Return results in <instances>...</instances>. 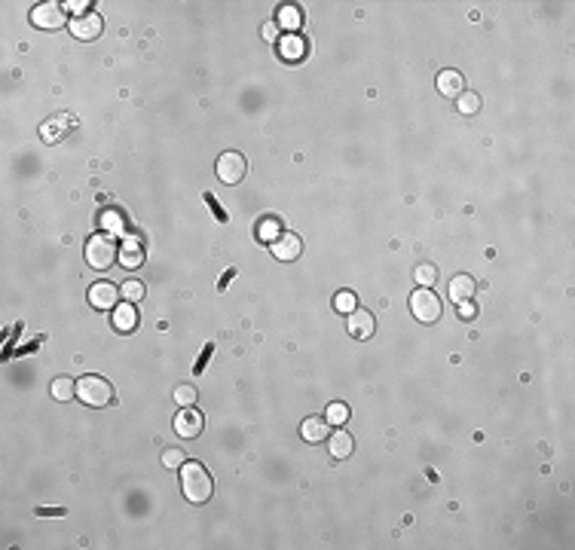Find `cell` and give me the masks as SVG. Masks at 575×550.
Masks as SVG:
<instances>
[{
  "mask_svg": "<svg viewBox=\"0 0 575 550\" xmlns=\"http://www.w3.org/2000/svg\"><path fill=\"white\" fill-rule=\"evenodd\" d=\"M346 327H349V337H355V339H371V337H373V330H377V321H373V315L367 312V309L358 306L355 312H349Z\"/></svg>",
  "mask_w": 575,
  "mask_h": 550,
  "instance_id": "obj_11",
  "label": "cell"
},
{
  "mask_svg": "<svg viewBox=\"0 0 575 550\" xmlns=\"http://www.w3.org/2000/svg\"><path fill=\"white\" fill-rule=\"evenodd\" d=\"M438 92L444 98H459L465 92V76L459 71H441L438 74Z\"/></svg>",
  "mask_w": 575,
  "mask_h": 550,
  "instance_id": "obj_14",
  "label": "cell"
},
{
  "mask_svg": "<svg viewBox=\"0 0 575 550\" xmlns=\"http://www.w3.org/2000/svg\"><path fill=\"white\" fill-rule=\"evenodd\" d=\"M65 6H67V10H71V13H80V15H86V13H89L86 6H92V3H89V0H71V3H65Z\"/></svg>",
  "mask_w": 575,
  "mask_h": 550,
  "instance_id": "obj_34",
  "label": "cell"
},
{
  "mask_svg": "<svg viewBox=\"0 0 575 550\" xmlns=\"http://www.w3.org/2000/svg\"><path fill=\"white\" fill-rule=\"evenodd\" d=\"M413 278H416V282L423 284V288H432V284L438 282V269H435L432 263H419V266H416V275H413Z\"/></svg>",
  "mask_w": 575,
  "mask_h": 550,
  "instance_id": "obj_27",
  "label": "cell"
},
{
  "mask_svg": "<svg viewBox=\"0 0 575 550\" xmlns=\"http://www.w3.org/2000/svg\"><path fill=\"white\" fill-rule=\"evenodd\" d=\"M245 156L242 153H236V150H224L218 156V165H214V172H218V177L224 184H229V187H233V184H239L242 177H245Z\"/></svg>",
  "mask_w": 575,
  "mask_h": 550,
  "instance_id": "obj_6",
  "label": "cell"
},
{
  "mask_svg": "<svg viewBox=\"0 0 575 550\" xmlns=\"http://www.w3.org/2000/svg\"><path fill=\"white\" fill-rule=\"evenodd\" d=\"M275 25L285 28L288 34H297L303 25V13L300 6H279V13H275Z\"/></svg>",
  "mask_w": 575,
  "mask_h": 550,
  "instance_id": "obj_19",
  "label": "cell"
},
{
  "mask_svg": "<svg viewBox=\"0 0 575 550\" xmlns=\"http://www.w3.org/2000/svg\"><path fill=\"white\" fill-rule=\"evenodd\" d=\"M98 223L104 227L107 236H122V232H126V220H122V214L117 211V208H104Z\"/></svg>",
  "mask_w": 575,
  "mask_h": 550,
  "instance_id": "obj_22",
  "label": "cell"
},
{
  "mask_svg": "<svg viewBox=\"0 0 575 550\" xmlns=\"http://www.w3.org/2000/svg\"><path fill=\"white\" fill-rule=\"evenodd\" d=\"M181 486H184V499L190 505H205L214 492V480L205 471V464L199 462H184L181 464Z\"/></svg>",
  "mask_w": 575,
  "mask_h": 550,
  "instance_id": "obj_1",
  "label": "cell"
},
{
  "mask_svg": "<svg viewBox=\"0 0 575 550\" xmlns=\"http://www.w3.org/2000/svg\"><path fill=\"white\" fill-rule=\"evenodd\" d=\"M300 437L309 440V444H318V440L327 437V419H318V416H309L300 425Z\"/></svg>",
  "mask_w": 575,
  "mask_h": 550,
  "instance_id": "obj_20",
  "label": "cell"
},
{
  "mask_svg": "<svg viewBox=\"0 0 575 550\" xmlns=\"http://www.w3.org/2000/svg\"><path fill=\"white\" fill-rule=\"evenodd\" d=\"M233 275H236V269H227V273H224V275H220V282H218V291H224V288H227V284H229V282H233Z\"/></svg>",
  "mask_w": 575,
  "mask_h": 550,
  "instance_id": "obj_37",
  "label": "cell"
},
{
  "mask_svg": "<svg viewBox=\"0 0 575 550\" xmlns=\"http://www.w3.org/2000/svg\"><path fill=\"white\" fill-rule=\"evenodd\" d=\"M144 263V248L138 238H126V242L120 245V266L122 269H138Z\"/></svg>",
  "mask_w": 575,
  "mask_h": 550,
  "instance_id": "obj_16",
  "label": "cell"
},
{
  "mask_svg": "<svg viewBox=\"0 0 575 550\" xmlns=\"http://www.w3.org/2000/svg\"><path fill=\"white\" fill-rule=\"evenodd\" d=\"M325 419H327V425H337V428H340L343 422H349V407L346 404H331L327 407V413H325Z\"/></svg>",
  "mask_w": 575,
  "mask_h": 550,
  "instance_id": "obj_29",
  "label": "cell"
},
{
  "mask_svg": "<svg viewBox=\"0 0 575 550\" xmlns=\"http://www.w3.org/2000/svg\"><path fill=\"white\" fill-rule=\"evenodd\" d=\"M270 248H273V257H275V260L291 263V260H297V257H300L303 242H300V236H297V232H282V236L275 238V242H273Z\"/></svg>",
  "mask_w": 575,
  "mask_h": 550,
  "instance_id": "obj_9",
  "label": "cell"
},
{
  "mask_svg": "<svg viewBox=\"0 0 575 550\" xmlns=\"http://www.w3.org/2000/svg\"><path fill=\"white\" fill-rule=\"evenodd\" d=\"M120 297L126 300V303H138V300H144V284L138 282V278H129V282H122Z\"/></svg>",
  "mask_w": 575,
  "mask_h": 550,
  "instance_id": "obj_25",
  "label": "cell"
},
{
  "mask_svg": "<svg viewBox=\"0 0 575 550\" xmlns=\"http://www.w3.org/2000/svg\"><path fill=\"white\" fill-rule=\"evenodd\" d=\"M352 449H355V440H352L349 431L337 428L334 435L327 437V453H331L337 462H340V459H349V455H352Z\"/></svg>",
  "mask_w": 575,
  "mask_h": 550,
  "instance_id": "obj_13",
  "label": "cell"
},
{
  "mask_svg": "<svg viewBox=\"0 0 575 550\" xmlns=\"http://www.w3.org/2000/svg\"><path fill=\"white\" fill-rule=\"evenodd\" d=\"M264 37H266V40H275V37H279V25H275V22H266V25H264Z\"/></svg>",
  "mask_w": 575,
  "mask_h": 550,
  "instance_id": "obj_35",
  "label": "cell"
},
{
  "mask_svg": "<svg viewBox=\"0 0 575 550\" xmlns=\"http://www.w3.org/2000/svg\"><path fill=\"white\" fill-rule=\"evenodd\" d=\"M474 293H478V282H474L471 275L459 273L453 282H450V300H453V303H465V300H471Z\"/></svg>",
  "mask_w": 575,
  "mask_h": 550,
  "instance_id": "obj_15",
  "label": "cell"
},
{
  "mask_svg": "<svg viewBox=\"0 0 575 550\" xmlns=\"http://www.w3.org/2000/svg\"><path fill=\"white\" fill-rule=\"evenodd\" d=\"M113 327L120 333H132L138 327V309L135 303H120L113 309Z\"/></svg>",
  "mask_w": 575,
  "mask_h": 550,
  "instance_id": "obj_17",
  "label": "cell"
},
{
  "mask_svg": "<svg viewBox=\"0 0 575 550\" xmlns=\"http://www.w3.org/2000/svg\"><path fill=\"white\" fill-rule=\"evenodd\" d=\"M71 34L76 40H98L102 37V15L98 13H86V15H76L71 22Z\"/></svg>",
  "mask_w": 575,
  "mask_h": 550,
  "instance_id": "obj_10",
  "label": "cell"
},
{
  "mask_svg": "<svg viewBox=\"0 0 575 550\" xmlns=\"http://www.w3.org/2000/svg\"><path fill=\"white\" fill-rule=\"evenodd\" d=\"M456 309H459V315H462V318H474V315H478V309H474L471 300H465V303H456Z\"/></svg>",
  "mask_w": 575,
  "mask_h": 550,
  "instance_id": "obj_33",
  "label": "cell"
},
{
  "mask_svg": "<svg viewBox=\"0 0 575 550\" xmlns=\"http://www.w3.org/2000/svg\"><path fill=\"white\" fill-rule=\"evenodd\" d=\"M76 394V382L71 376H58V379H52V398L56 401H71Z\"/></svg>",
  "mask_w": 575,
  "mask_h": 550,
  "instance_id": "obj_23",
  "label": "cell"
},
{
  "mask_svg": "<svg viewBox=\"0 0 575 550\" xmlns=\"http://www.w3.org/2000/svg\"><path fill=\"white\" fill-rule=\"evenodd\" d=\"M254 232H257V242H266V245H273L275 238H279V236H282V232H285V229H282V220H275V218H260V220H257V229H254Z\"/></svg>",
  "mask_w": 575,
  "mask_h": 550,
  "instance_id": "obj_21",
  "label": "cell"
},
{
  "mask_svg": "<svg viewBox=\"0 0 575 550\" xmlns=\"http://www.w3.org/2000/svg\"><path fill=\"white\" fill-rule=\"evenodd\" d=\"M211 355H214V343H209V346L202 348V355H199V361H196V373H202V370H205V364H209Z\"/></svg>",
  "mask_w": 575,
  "mask_h": 550,
  "instance_id": "obj_32",
  "label": "cell"
},
{
  "mask_svg": "<svg viewBox=\"0 0 575 550\" xmlns=\"http://www.w3.org/2000/svg\"><path fill=\"white\" fill-rule=\"evenodd\" d=\"M202 428H205V419H202V413L193 407H184L178 416H175V435L184 437V440H193L202 435Z\"/></svg>",
  "mask_w": 575,
  "mask_h": 550,
  "instance_id": "obj_7",
  "label": "cell"
},
{
  "mask_svg": "<svg viewBox=\"0 0 575 550\" xmlns=\"http://www.w3.org/2000/svg\"><path fill=\"white\" fill-rule=\"evenodd\" d=\"M76 398H80L86 407L102 410L113 401V385L102 376H83L80 382H76Z\"/></svg>",
  "mask_w": 575,
  "mask_h": 550,
  "instance_id": "obj_2",
  "label": "cell"
},
{
  "mask_svg": "<svg viewBox=\"0 0 575 550\" xmlns=\"http://www.w3.org/2000/svg\"><path fill=\"white\" fill-rule=\"evenodd\" d=\"M89 303H92V309H98V312H104V309H117V284L95 282L89 288Z\"/></svg>",
  "mask_w": 575,
  "mask_h": 550,
  "instance_id": "obj_12",
  "label": "cell"
},
{
  "mask_svg": "<svg viewBox=\"0 0 575 550\" xmlns=\"http://www.w3.org/2000/svg\"><path fill=\"white\" fill-rule=\"evenodd\" d=\"M74 126H76V120H74V116H67V113H58V116H52V120H46L40 126L43 144H58Z\"/></svg>",
  "mask_w": 575,
  "mask_h": 550,
  "instance_id": "obj_8",
  "label": "cell"
},
{
  "mask_svg": "<svg viewBox=\"0 0 575 550\" xmlns=\"http://www.w3.org/2000/svg\"><path fill=\"white\" fill-rule=\"evenodd\" d=\"M175 401H178L181 407H193L196 404V389L193 385H178V389H175Z\"/></svg>",
  "mask_w": 575,
  "mask_h": 550,
  "instance_id": "obj_30",
  "label": "cell"
},
{
  "mask_svg": "<svg viewBox=\"0 0 575 550\" xmlns=\"http://www.w3.org/2000/svg\"><path fill=\"white\" fill-rule=\"evenodd\" d=\"M184 462H187V455H184V449H181V446H168L165 453H163V464H165L168 471H178Z\"/></svg>",
  "mask_w": 575,
  "mask_h": 550,
  "instance_id": "obj_28",
  "label": "cell"
},
{
  "mask_svg": "<svg viewBox=\"0 0 575 550\" xmlns=\"http://www.w3.org/2000/svg\"><path fill=\"white\" fill-rule=\"evenodd\" d=\"M334 309L337 312H355L358 309V297L352 291H340V293H334Z\"/></svg>",
  "mask_w": 575,
  "mask_h": 550,
  "instance_id": "obj_26",
  "label": "cell"
},
{
  "mask_svg": "<svg viewBox=\"0 0 575 550\" xmlns=\"http://www.w3.org/2000/svg\"><path fill=\"white\" fill-rule=\"evenodd\" d=\"M410 312H413V318H416L419 324H435V321L441 318V300H438V293H435L432 288H419V291L410 297Z\"/></svg>",
  "mask_w": 575,
  "mask_h": 550,
  "instance_id": "obj_4",
  "label": "cell"
},
{
  "mask_svg": "<svg viewBox=\"0 0 575 550\" xmlns=\"http://www.w3.org/2000/svg\"><path fill=\"white\" fill-rule=\"evenodd\" d=\"M120 260V248L111 242V236H89L86 242V263L98 273L111 269Z\"/></svg>",
  "mask_w": 575,
  "mask_h": 550,
  "instance_id": "obj_3",
  "label": "cell"
},
{
  "mask_svg": "<svg viewBox=\"0 0 575 550\" xmlns=\"http://www.w3.org/2000/svg\"><path fill=\"white\" fill-rule=\"evenodd\" d=\"M31 25L40 28V31H58L67 25V13H65V3H40L31 10Z\"/></svg>",
  "mask_w": 575,
  "mask_h": 550,
  "instance_id": "obj_5",
  "label": "cell"
},
{
  "mask_svg": "<svg viewBox=\"0 0 575 550\" xmlns=\"http://www.w3.org/2000/svg\"><path fill=\"white\" fill-rule=\"evenodd\" d=\"M279 52H282V58L285 61H300L306 56V43H303V37L300 34H285L279 40Z\"/></svg>",
  "mask_w": 575,
  "mask_h": 550,
  "instance_id": "obj_18",
  "label": "cell"
},
{
  "mask_svg": "<svg viewBox=\"0 0 575 550\" xmlns=\"http://www.w3.org/2000/svg\"><path fill=\"white\" fill-rule=\"evenodd\" d=\"M456 102H459L456 107H459V113H462V116H474L480 111V95H478V92H462Z\"/></svg>",
  "mask_w": 575,
  "mask_h": 550,
  "instance_id": "obj_24",
  "label": "cell"
},
{
  "mask_svg": "<svg viewBox=\"0 0 575 550\" xmlns=\"http://www.w3.org/2000/svg\"><path fill=\"white\" fill-rule=\"evenodd\" d=\"M205 205H209V211H211V214H214V218H218L220 223H227V220H229V218H227V211H224V208H220V202L211 196V193H205Z\"/></svg>",
  "mask_w": 575,
  "mask_h": 550,
  "instance_id": "obj_31",
  "label": "cell"
},
{
  "mask_svg": "<svg viewBox=\"0 0 575 550\" xmlns=\"http://www.w3.org/2000/svg\"><path fill=\"white\" fill-rule=\"evenodd\" d=\"M37 514L40 517H61L65 514V508H37Z\"/></svg>",
  "mask_w": 575,
  "mask_h": 550,
  "instance_id": "obj_36",
  "label": "cell"
}]
</instances>
